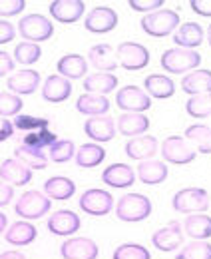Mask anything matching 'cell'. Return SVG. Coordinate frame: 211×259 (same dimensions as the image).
<instances>
[{
	"label": "cell",
	"mask_w": 211,
	"mask_h": 259,
	"mask_svg": "<svg viewBox=\"0 0 211 259\" xmlns=\"http://www.w3.org/2000/svg\"><path fill=\"white\" fill-rule=\"evenodd\" d=\"M116 215L121 222H144L151 215V201L142 194H125L118 199Z\"/></svg>",
	"instance_id": "6da1fadb"
},
{
	"label": "cell",
	"mask_w": 211,
	"mask_h": 259,
	"mask_svg": "<svg viewBox=\"0 0 211 259\" xmlns=\"http://www.w3.org/2000/svg\"><path fill=\"white\" fill-rule=\"evenodd\" d=\"M180 24V14L176 10H155L142 18V30L153 38H163L172 34Z\"/></svg>",
	"instance_id": "7a4b0ae2"
},
{
	"label": "cell",
	"mask_w": 211,
	"mask_h": 259,
	"mask_svg": "<svg viewBox=\"0 0 211 259\" xmlns=\"http://www.w3.org/2000/svg\"><path fill=\"white\" fill-rule=\"evenodd\" d=\"M161 68L172 74H183L189 70H195L201 64V54L195 50H185V48H172L161 54Z\"/></svg>",
	"instance_id": "3957f363"
},
{
	"label": "cell",
	"mask_w": 211,
	"mask_h": 259,
	"mask_svg": "<svg viewBox=\"0 0 211 259\" xmlns=\"http://www.w3.org/2000/svg\"><path fill=\"white\" fill-rule=\"evenodd\" d=\"M172 205L180 213H203L209 207V195L201 188H185L174 195Z\"/></svg>",
	"instance_id": "277c9868"
},
{
	"label": "cell",
	"mask_w": 211,
	"mask_h": 259,
	"mask_svg": "<svg viewBox=\"0 0 211 259\" xmlns=\"http://www.w3.org/2000/svg\"><path fill=\"white\" fill-rule=\"evenodd\" d=\"M50 207H52L50 197L42 195L38 190H32L22 194V197L14 205V211L24 220H40L50 211Z\"/></svg>",
	"instance_id": "5b68a950"
},
{
	"label": "cell",
	"mask_w": 211,
	"mask_h": 259,
	"mask_svg": "<svg viewBox=\"0 0 211 259\" xmlns=\"http://www.w3.org/2000/svg\"><path fill=\"white\" fill-rule=\"evenodd\" d=\"M18 30L22 34V38H26V42L38 44V42L48 40L54 34V26L42 14H28L18 22Z\"/></svg>",
	"instance_id": "8992f818"
},
{
	"label": "cell",
	"mask_w": 211,
	"mask_h": 259,
	"mask_svg": "<svg viewBox=\"0 0 211 259\" xmlns=\"http://www.w3.org/2000/svg\"><path fill=\"white\" fill-rule=\"evenodd\" d=\"M118 62L123 70H130V72H136V70H142L150 64V52L144 44H138V42H121L118 46V54H116Z\"/></svg>",
	"instance_id": "52a82bcc"
},
{
	"label": "cell",
	"mask_w": 211,
	"mask_h": 259,
	"mask_svg": "<svg viewBox=\"0 0 211 259\" xmlns=\"http://www.w3.org/2000/svg\"><path fill=\"white\" fill-rule=\"evenodd\" d=\"M116 104L123 112L130 114H144L151 108V98L138 86H123L116 94Z\"/></svg>",
	"instance_id": "ba28073f"
},
{
	"label": "cell",
	"mask_w": 211,
	"mask_h": 259,
	"mask_svg": "<svg viewBox=\"0 0 211 259\" xmlns=\"http://www.w3.org/2000/svg\"><path fill=\"white\" fill-rule=\"evenodd\" d=\"M84 26L88 32L94 34H104L110 32L118 26V12L110 6H96L92 8L84 20Z\"/></svg>",
	"instance_id": "9c48e42d"
},
{
	"label": "cell",
	"mask_w": 211,
	"mask_h": 259,
	"mask_svg": "<svg viewBox=\"0 0 211 259\" xmlns=\"http://www.w3.org/2000/svg\"><path fill=\"white\" fill-rule=\"evenodd\" d=\"M161 156L165 162L185 165V163H191L195 160V150H191L180 136H170L161 144Z\"/></svg>",
	"instance_id": "30bf717a"
},
{
	"label": "cell",
	"mask_w": 211,
	"mask_h": 259,
	"mask_svg": "<svg viewBox=\"0 0 211 259\" xmlns=\"http://www.w3.org/2000/svg\"><path fill=\"white\" fill-rule=\"evenodd\" d=\"M80 207L88 215H106L114 207V197L104 190H86L80 197Z\"/></svg>",
	"instance_id": "8fae6325"
},
{
	"label": "cell",
	"mask_w": 211,
	"mask_h": 259,
	"mask_svg": "<svg viewBox=\"0 0 211 259\" xmlns=\"http://www.w3.org/2000/svg\"><path fill=\"white\" fill-rule=\"evenodd\" d=\"M48 10L54 16V20H58L62 24H74L82 18L86 4L82 0H54L50 2Z\"/></svg>",
	"instance_id": "7c38bea8"
},
{
	"label": "cell",
	"mask_w": 211,
	"mask_h": 259,
	"mask_svg": "<svg viewBox=\"0 0 211 259\" xmlns=\"http://www.w3.org/2000/svg\"><path fill=\"white\" fill-rule=\"evenodd\" d=\"M151 243L159 249V251H176L178 247L183 245V231H181V226L178 222H172L165 227L157 229L151 237Z\"/></svg>",
	"instance_id": "4fadbf2b"
},
{
	"label": "cell",
	"mask_w": 211,
	"mask_h": 259,
	"mask_svg": "<svg viewBox=\"0 0 211 259\" xmlns=\"http://www.w3.org/2000/svg\"><path fill=\"white\" fill-rule=\"evenodd\" d=\"M64 259H96L98 257V245L88 237H70L60 247Z\"/></svg>",
	"instance_id": "5bb4252c"
},
{
	"label": "cell",
	"mask_w": 211,
	"mask_h": 259,
	"mask_svg": "<svg viewBox=\"0 0 211 259\" xmlns=\"http://www.w3.org/2000/svg\"><path fill=\"white\" fill-rule=\"evenodd\" d=\"M6 86L12 94L16 96H24L36 92V88L40 86V74L36 70H20L10 74V78L6 80Z\"/></svg>",
	"instance_id": "9a60e30c"
},
{
	"label": "cell",
	"mask_w": 211,
	"mask_h": 259,
	"mask_svg": "<svg viewBox=\"0 0 211 259\" xmlns=\"http://www.w3.org/2000/svg\"><path fill=\"white\" fill-rule=\"evenodd\" d=\"M48 229H50V233L60 235V237L74 235L80 229V218L72 209H60V211H56V213L50 215Z\"/></svg>",
	"instance_id": "2e32d148"
},
{
	"label": "cell",
	"mask_w": 211,
	"mask_h": 259,
	"mask_svg": "<svg viewBox=\"0 0 211 259\" xmlns=\"http://www.w3.org/2000/svg\"><path fill=\"white\" fill-rule=\"evenodd\" d=\"M0 178L8 186H26L32 182V169L26 167L22 162L14 160H4L0 163Z\"/></svg>",
	"instance_id": "e0dca14e"
},
{
	"label": "cell",
	"mask_w": 211,
	"mask_h": 259,
	"mask_svg": "<svg viewBox=\"0 0 211 259\" xmlns=\"http://www.w3.org/2000/svg\"><path fill=\"white\" fill-rule=\"evenodd\" d=\"M102 182L106 184V186H110V188H130L134 182H136V174H134V169L130 167V165H125V163H112V165H108L106 169H104V174H102Z\"/></svg>",
	"instance_id": "ac0fdd59"
},
{
	"label": "cell",
	"mask_w": 211,
	"mask_h": 259,
	"mask_svg": "<svg viewBox=\"0 0 211 259\" xmlns=\"http://www.w3.org/2000/svg\"><path fill=\"white\" fill-rule=\"evenodd\" d=\"M157 152V140L153 136H136L125 144V154L132 160H150Z\"/></svg>",
	"instance_id": "d6986e66"
},
{
	"label": "cell",
	"mask_w": 211,
	"mask_h": 259,
	"mask_svg": "<svg viewBox=\"0 0 211 259\" xmlns=\"http://www.w3.org/2000/svg\"><path fill=\"white\" fill-rule=\"evenodd\" d=\"M88 62L100 72H112L118 68L116 52L110 44H96L88 52Z\"/></svg>",
	"instance_id": "ffe728a7"
},
{
	"label": "cell",
	"mask_w": 211,
	"mask_h": 259,
	"mask_svg": "<svg viewBox=\"0 0 211 259\" xmlns=\"http://www.w3.org/2000/svg\"><path fill=\"white\" fill-rule=\"evenodd\" d=\"M70 94H72V84L62 76H48L42 86V98L52 104H60L64 100H68Z\"/></svg>",
	"instance_id": "44dd1931"
},
{
	"label": "cell",
	"mask_w": 211,
	"mask_h": 259,
	"mask_svg": "<svg viewBox=\"0 0 211 259\" xmlns=\"http://www.w3.org/2000/svg\"><path fill=\"white\" fill-rule=\"evenodd\" d=\"M84 132L86 136L92 138L94 142H110L116 136V124L112 118H88L84 124Z\"/></svg>",
	"instance_id": "7402d4cb"
},
{
	"label": "cell",
	"mask_w": 211,
	"mask_h": 259,
	"mask_svg": "<svg viewBox=\"0 0 211 259\" xmlns=\"http://www.w3.org/2000/svg\"><path fill=\"white\" fill-rule=\"evenodd\" d=\"M181 90L199 96V94H211V70H193L181 80Z\"/></svg>",
	"instance_id": "603a6c76"
},
{
	"label": "cell",
	"mask_w": 211,
	"mask_h": 259,
	"mask_svg": "<svg viewBox=\"0 0 211 259\" xmlns=\"http://www.w3.org/2000/svg\"><path fill=\"white\" fill-rule=\"evenodd\" d=\"M58 76L66 78V80H76V78H84L86 70H88V62L84 56L80 54H66L62 56L56 64Z\"/></svg>",
	"instance_id": "cb8c5ba5"
},
{
	"label": "cell",
	"mask_w": 211,
	"mask_h": 259,
	"mask_svg": "<svg viewBox=\"0 0 211 259\" xmlns=\"http://www.w3.org/2000/svg\"><path fill=\"white\" fill-rule=\"evenodd\" d=\"M116 86H118V76L112 72H96L84 82L86 94H100V96H106L108 92L116 90Z\"/></svg>",
	"instance_id": "d4e9b609"
},
{
	"label": "cell",
	"mask_w": 211,
	"mask_h": 259,
	"mask_svg": "<svg viewBox=\"0 0 211 259\" xmlns=\"http://www.w3.org/2000/svg\"><path fill=\"white\" fill-rule=\"evenodd\" d=\"M138 178L146 186L161 184L167 178V165L159 160H144L138 165Z\"/></svg>",
	"instance_id": "484cf974"
},
{
	"label": "cell",
	"mask_w": 211,
	"mask_h": 259,
	"mask_svg": "<svg viewBox=\"0 0 211 259\" xmlns=\"http://www.w3.org/2000/svg\"><path fill=\"white\" fill-rule=\"evenodd\" d=\"M144 86H146V94L150 98H157V100L172 98L176 92V84L172 82V78H167L163 74H150L144 80Z\"/></svg>",
	"instance_id": "4316f807"
},
{
	"label": "cell",
	"mask_w": 211,
	"mask_h": 259,
	"mask_svg": "<svg viewBox=\"0 0 211 259\" xmlns=\"http://www.w3.org/2000/svg\"><path fill=\"white\" fill-rule=\"evenodd\" d=\"M174 42L180 48L191 50L203 42V28L197 22H185L178 28V32L174 34Z\"/></svg>",
	"instance_id": "83f0119b"
},
{
	"label": "cell",
	"mask_w": 211,
	"mask_h": 259,
	"mask_svg": "<svg viewBox=\"0 0 211 259\" xmlns=\"http://www.w3.org/2000/svg\"><path fill=\"white\" fill-rule=\"evenodd\" d=\"M76 110L84 116H102L110 110V102L106 96H100V94H82L76 102Z\"/></svg>",
	"instance_id": "f1b7e54d"
},
{
	"label": "cell",
	"mask_w": 211,
	"mask_h": 259,
	"mask_svg": "<svg viewBox=\"0 0 211 259\" xmlns=\"http://www.w3.org/2000/svg\"><path fill=\"white\" fill-rule=\"evenodd\" d=\"M150 128V118H146L144 114H121L118 118V132L121 136H142L146 130Z\"/></svg>",
	"instance_id": "f546056e"
},
{
	"label": "cell",
	"mask_w": 211,
	"mask_h": 259,
	"mask_svg": "<svg viewBox=\"0 0 211 259\" xmlns=\"http://www.w3.org/2000/svg\"><path fill=\"white\" fill-rule=\"evenodd\" d=\"M183 229L193 239H209L211 237V218L205 213H191L185 218Z\"/></svg>",
	"instance_id": "4dcf8cb0"
},
{
	"label": "cell",
	"mask_w": 211,
	"mask_h": 259,
	"mask_svg": "<svg viewBox=\"0 0 211 259\" xmlns=\"http://www.w3.org/2000/svg\"><path fill=\"white\" fill-rule=\"evenodd\" d=\"M44 192H46V197H50V199H60V201L70 199L76 192V184L70 178L54 176L44 184Z\"/></svg>",
	"instance_id": "1f68e13d"
},
{
	"label": "cell",
	"mask_w": 211,
	"mask_h": 259,
	"mask_svg": "<svg viewBox=\"0 0 211 259\" xmlns=\"http://www.w3.org/2000/svg\"><path fill=\"white\" fill-rule=\"evenodd\" d=\"M36 239V227L28 222H16L6 229V241L10 245H28Z\"/></svg>",
	"instance_id": "d6a6232c"
},
{
	"label": "cell",
	"mask_w": 211,
	"mask_h": 259,
	"mask_svg": "<svg viewBox=\"0 0 211 259\" xmlns=\"http://www.w3.org/2000/svg\"><path fill=\"white\" fill-rule=\"evenodd\" d=\"M14 156H16L18 162H22L26 167H30V169H44V167H46V162H48L42 150L28 148V146H24L22 142L16 146Z\"/></svg>",
	"instance_id": "836d02e7"
},
{
	"label": "cell",
	"mask_w": 211,
	"mask_h": 259,
	"mask_svg": "<svg viewBox=\"0 0 211 259\" xmlns=\"http://www.w3.org/2000/svg\"><path fill=\"white\" fill-rule=\"evenodd\" d=\"M104 158H106V150L98 144H84L76 152V162L80 167H96L98 163L104 162Z\"/></svg>",
	"instance_id": "e575fe53"
},
{
	"label": "cell",
	"mask_w": 211,
	"mask_h": 259,
	"mask_svg": "<svg viewBox=\"0 0 211 259\" xmlns=\"http://www.w3.org/2000/svg\"><path fill=\"white\" fill-rule=\"evenodd\" d=\"M185 138L195 142L201 154H211V128L205 124H195L185 130Z\"/></svg>",
	"instance_id": "d590c367"
},
{
	"label": "cell",
	"mask_w": 211,
	"mask_h": 259,
	"mask_svg": "<svg viewBox=\"0 0 211 259\" xmlns=\"http://www.w3.org/2000/svg\"><path fill=\"white\" fill-rule=\"evenodd\" d=\"M185 110L191 118H207V116H211V94L191 96L185 104Z\"/></svg>",
	"instance_id": "8d00e7d4"
},
{
	"label": "cell",
	"mask_w": 211,
	"mask_h": 259,
	"mask_svg": "<svg viewBox=\"0 0 211 259\" xmlns=\"http://www.w3.org/2000/svg\"><path fill=\"white\" fill-rule=\"evenodd\" d=\"M42 56V50L38 44H32V42H22L14 48V60L20 62V64H34L38 62Z\"/></svg>",
	"instance_id": "74e56055"
},
{
	"label": "cell",
	"mask_w": 211,
	"mask_h": 259,
	"mask_svg": "<svg viewBox=\"0 0 211 259\" xmlns=\"http://www.w3.org/2000/svg\"><path fill=\"white\" fill-rule=\"evenodd\" d=\"M176 259H211V243L207 241H193L185 245Z\"/></svg>",
	"instance_id": "f35d334b"
},
{
	"label": "cell",
	"mask_w": 211,
	"mask_h": 259,
	"mask_svg": "<svg viewBox=\"0 0 211 259\" xmlns=\"http://www.w3.org/2000/svg\"><path fill=\"white\" fill-rule=\"evenodd\" d=\"M74 154H76V148H74L72 140H56L50 146V158L58 163L70 162L74 158Z\"/></svg>",
	"instance_id": "ab89813d"
},
{
	"label": "cell",
	"mask_w": 211,
	"mask_h": 259,
	"mask_svg": "<svg viewBox=\"0 0 211 259\" xmlns=\"http://www.w3.org/2000/svg\"><path fill=\"white\" fill-rule=\"evenodd\" d=\"M54 142H56V134H52L50 130L32 132V134H28V136L22 140V144H24V146L34 148V150H44V148H50Z\"/></svg>",
	"instance_id": "60d3db41"
},
{
	"label": "cell",
	"mask_w": 211,
	"mask_h": 259,
	"mask_svg": "<svg viewBox=\"0 0 211 259\" xmlns=\"http://www.w3.org/2000/svg\"><path fill=\"white\" fill-rule=\"evenodd\" d=\"M22 106H24V102L20 96H16L12 92H0V116H4V118L18 116Z\"/></svg>",
	"instance_id": "b9f144b4"
},
{
	"label": "cell",
	"mask_w": 211,
	"mask_h": 259,
	"mask_svg": "<svg viewBox=\"0 0 211 259\" xmlns=\"http://www.w3.org/2000/svg\"><path fill=\"white\" fill-rule=\"evenodd\" d=\"M112 259H151L150 251L140 243H123L114 251Z\"/></svg>",
	"instance_id": "7bdbcfd3"
},
{
	"label": "cell",
	"mask_w": 211,
	"mask_h": 259,
	"mask_svg": "<svg viewBox=\"0 0 211 259\" xmlns=\"http://www.w3.org/2000/svg\"><path fill=\"white\" fill-rule=\"evenodd\" d=\"M14 128L22 130V132H40V130H48L50 122L46 118H34V116H22L18 114L14 118Z\"/></svg>",
	"instance_id": "ee69618b"
},
{
	"label": "cell",
	"mask_w": 211,
	"mask_h": 259,
	"mask_svg": "<svg viewBox=\"0 0 211 259\" xmlns=\"http://www.w3.org/2000/svg\"><path fill=\"white\" fill-rule=\"evenodd\" d=\"M24 0H0V16H16L24 10Z\"/></svg>",
	"instance_id": "f6af8a7d"
},
{
	"label": "cell",
	"mask_w": 211,
	"mask_h": 259,
	"mask_svg": "<svg viewBox=\"0 0 211 259\" xmlns=\"http://www.w3.org/2000/svg\"><path fill=\"white\" fill-rule=\"evenodd\" d=\"M128 4H130L132 10H138V12H155L165 2L163 0H130Z\"/></svg>",
	"instance_id": "bcb514c9"
},
{
	"label": "cell",
	"mask_w": 211,
	"mask_h": 259,
	"mask_svg": "<svg viewBox=\"0 0 211 259\" xmlns=\"http://www.w3.org/2000/svg\"><path fill=\"white\" fill-rule=\"evenodd\" d=\"M14 36H16L14 26H12L10 22H6V20H0V44H8V42H12Z\"/></svg>",
	"instance_id": "7dc6e473"
},
{
	"label": "cell",
	"mask_w": 211,
	"mask_h": 259,
	"mask_svg": "<svg viewBox=\"0 0 211 259\" xmlns=\"http://www.w3.org/2000/svg\"><path fill=\"white\" fill-rule=\"evenodd\" d=\"M189 6L199 16H211V0H191Z\"/></svg>",
	"instance_id": "c3c4849f"
},
{
	"label": "cell",
	"mask_w": 211,
	"mask_h": 259,
	"mask_svg": "<svg viewBox=\"0 0 211 259\" xmlns=\"http://www.w3.org/2000/svg\"><path fill=\"white\" fill-rule=\"evenodd\" d=\"M12 197H14V188L0 180V207L2 205H8L12 201Z\"/></svg>",
	"instance_id": "681fc988"
},
{
	"label": "cell",
	"mask_w": 211,
	"mask_h": 259,
	"mask_svg": "<svg viewBox=\"0 0 211 259\" xmlns=\"http://www.w3.org/2000/svg\"><path fill=\"white\" fill-rule=\"evenodd\" d=\"M12 70H14V60L10 58V54H6V52L0 50V76L10 74Z\"/></svg>",
	"instance_id": "f907efd6"
},
{
	"label": "cell",
	"mask_w": 211,
	"mask_h": 259,
	"mask_svg": "<svg viewBox=\"0 0 211 259\" xmlns=\"http://www.w3.org/2000/svg\"><path fill=\"white\" fill-rule=\"evenodd\" d=\"M12 134H14V126H12V122H8L6 118H0V142H4V140H8V138H12Z\"/></svg>",
	"instance_id": "816d5d0a"
},
{
	"label": "cell",
	"mask_w": 211,
	"mask_h": 259,
	"mask_svg": "<svg viewBox=\"0 0 211 259\" xmlns=\"http://www.w3.org/2000/svg\"><path fill=\"white\" fill-rule=\"evenodd\" d=\"M0 259H26L24 253H20V251H4Z\"/></svg>",
	"instance_id": "f5cc1de1"
},
{
	"label": "cell",
	"mask_w": 211,
	"mask_h": 259,
	"mask_svg": "<svg viewBox=\"0 0 211 259\" xmlns=\"http://www.w3.org/2000/svg\"><path fill=\"white\" fill-rule=\"evenodd\" d=\"M6 226H8V220H6V215H4V213H0V233L6 229Z\"/></svg>",
	"instance_id": "db71d44e"
},
{
	"label": "cell",
	"mask_w": 211,
	"mask_h": 259,
	"mask_svg": "<svg viewBox=\"0 0 211 259\" xmlns=\"http://www.w3.org/2000/svg\"><path fill=\"white\" fill-rule=\"evenodd\" d=\"M207 40H209V46H211V24H209V28H207Z\"/></svg>",
	"instance_id": "11a10c76"
}]
</instances>
